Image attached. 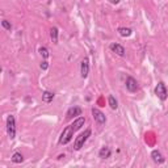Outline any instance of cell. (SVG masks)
Here are the masks:
<instances>
[{"mask_svg":"<svg viewBox=\"0 0 168 168\" xmlns=\"http://www.w3.org/2000/svg\"><path fill=\"white\" fill-rule=\"evenodd\" d=\"M84 122H86V118H84V117H79V118H76V120L74 121L71 125H68L66 129L62 131L61 137H59V143H61V145H67V143L72 139L74 133L78 131L79 129H80V127L84 125Z\"/></svg>","mask_w":168,"mask_h":168,"instance_id":"6da1fadb","label":"cell"},{"mask_svg":"<svg viewBox=\"0 0 168 168\" xmlns=\"http://www.w3.org/2000/svg\"><path fill=\"white\" fill-rule=\"evenodd\" d=\"M90 137H91V129H87L84 133H82L79 137H76L75 143H74V149H75V150H80Z\"/></svg>","mask_w":168,"mask_h":168,"instance_id":"7a4b0ae2","label":"cell"},{"mask_svg":"<svg viewBox=\"0 0 168 168\" xmlns=\"http://www.w3.org/2000/svg\"><path fill=\"white\" fill-rule=\"evenodd\" d=\"M7 133L11 139L16 138V120H14V117L12 114L8 116L7 118Z\"/></svg>","mask_w":168,"mask_h":168,"instance_id":"3957f363","label":"cell"},{"mask_svg":"<svg viewBox=\"0 0 168 168\" xmlns=\"http://www.w3.org/2000/svg\"><path fill=\"white\" fill-rule=\"evenodd\" d=\"M155 95L160 98L162 101L167 100L168 97V92H167V88H166V84L163 82H159L158 83V86L155 87Z\"/></svg>","mask_w":168,"mask_h":168,"instance_id":"277c9868","label":"cell"},{"mask_svg":"<svg viewBox=\"0 0 168 168\" xmlns=\"http://www.w3.org/2000/svg\"><path fill=\"white\" fill-rule=\"evenodd\" d=\"M92 116H93L95 121L98 123V125H104V123L106 122V118H105V116H104V113L100 112L98 109H96V108H93L92 109Z\"/></svg>","mask_w":168,"mask_h":168,"instance_id":"5b68a950","label":"cell"},{"mask_svg":"<svg viewBox=\"0 0 168 168\" xmlns=\"http://www.w3.org/2000/svg\"><path fill=\"white\" fill-rule=\"evenodd\" d=\"M126 88H127V91L133 92V93L138 91V83H137V80L133 76H127L126 78Z\"/></svg>","mask_w":168,"mask_h":168,"instance_id":"8992f818","label":"cell"},{"mask_svg":"<svg viewBox=\"0 0 168 168\" xmlns=\"http://www.w3.org/2000/svg\"><path fill=\"white\" fill-rule=\"evenodd\" d=\"M90 74V62H88V58H84L80 66V76L83 79H86Z\"/></svg>","mask_w":168,"mask_h":168,"instance_id":"52a82bcc","label":"cell"},{"mask_svg":"<svg viewBox=\"0 0 168 168\" xmlns=\"http://www.w3.org/2000/svg\"><path fill=\"white\" fill-rule=\"evenodd\" d=\"M80 114H82V108L71 106L70 109L67 110V113H66V118H67V120H71V118H74L75 116H80Z\"/></svg>","mask_w":168,"mask_h":168,"instance_id":"ba28073f","label":"cell"},{"mask_svg":"<svg viewBox=\"0 0 168 168\" xmlns=\"http://www.w3.org/2000/svg\"><path fill=\"white\" fill-rule=\"evenodd\" d=\"M110 50L113 53H116L117 55H120V57L125 55V47H123L122 45H120V43H116V42L110 43Z\"/></svg>","mask_w":168,"mask_h":168,"instance_id":"9c48e42d","label":"cell"},{"mask_svg":"<svg viewBox=\"0 0 168 168\" xmlns=\"http://www.w3.org/2000/svg\"><path fill=\"white\" fill-rule=\"evenodd\" d=\"M151 158L152 160H154L155 163H158V164H162V163H164V158H163L162 152L159 150H154L151 152Z\"/></svg>","mask_w":168,"mask_h":168,"instance_id":"30bf717a","label":"cell"},{"mask_svg":"<svg viewBox=\"0 0 168 168\" xmlns=\"http://www.w3.org/2000/svg\"><path fill=\"white\" fill-rule=\"evenodd\" d=\"M112 155V150L109 149V147H101L100 151H98V156L101 158V159H108V158H110Z\"/></svg>","mask_w":168,"mask_h":168,"instance_id":"8fae6325","label":"cell"},{"mask_svg":"<svg viewBox=\"0 0 168 168\" xmlns=\"http://www.w3.org/2000/svg\"><path fill=\"white\" fill-rule=\"evenodd\" d=\"M53 98H54V93L53 92L45 91L42 93V101L43 102H50V101H53Z\"/></svg>","mask_w":168,"mask_h":168,"instance_id":"7c38bea8","label":"cell"},{"mask_svg":"<svg viewBox=\"0 0 168 168\" xmlns=\"http://www.w3.org/2000/svg\"><path fill=\"white\" fill-rule=\"evenodd\" d=\"M118 33L121 37H130L131 36V29L130 28H118Z\"/></svg>","mask_w":168,"mask_h":168,"instance_id":"4fadbf2b","label":"cell"},{"mask_svg":"<svg viewBox=\"0 0 168 168\" xmlns=\"http://www.w3.org/2000/svg\"><path fill=\"white\" fill-rule=\"evenodd\" d=\"M24 160V156L20 154V152H14V154L12 155V162L16 163V164H20V163H22Z\"/></svg>","mask_w":168,"mask_h":168,"instance_id":"5bb4252c","label":"cell"},{"mask_svg":"<svg viewBox=\"0 0 168 168\" xmlns=\"http://www.w3.org/2000/svg\"><path fill=\"white\" fill-rule=\"evenodd\" d=\"M50 37H51L54 43H58V28L54 26L50 29Z\"/></svg>","mask_w":168,"mask_h":168,"instance_id":"9a60e30c","label":"cell"},{"mask_svg":"<svg viewBox=\"0 0 168 168\" xmlns=\"http://www.w3.org/2000/svg\"><path fill=\"white\" fill-rule=\"evenodd\" d=\"M108 101H109V105H110L112 109H117V108H118V102L114 98V96H109V97H108Z\"/></svg>","mask_w":168,"mask_h":168,"instance_id":"2e32d148","label":"cell"},{"mask_svg":"<svg viewBox=\"0 0 168 168\" xmlns=\"http://www.w3.org/2000/svg\"><path fill=\"white\" fill-rule=\"evenodd\" d=\"M39 54H41V55L43 57V58H49V50L46 47H39Z\"/></svg>","mask_w":168,"mask_h":168,"instance_id":"e0dca14e","label":"cell"},{"mask_svg":"<svg viewBox=\"0 0 168 168\" xmlns=\"http://www.w3.org/2000/svg\"><path fill=\"white\" fill-rule=\"evenodd\" d=\"M2 25H3V28H6L7 30H11V29H12V25L7 21V20H3V21H2Z\"/></svg>","mask_w":168,"mask_h":168,"instance_id":"ac0fdd59","label":"cell"},{"mask_svg":"<svg viewBox=\"0 0 168 168\" xmlns=\"http://www.w3.org/2000/svg\"><path fill=\"white\" fill-rule=\"evenodd\" d=\"M39 67H41V70L46 71L47 68H49V63H47L46 61H43V62H41V66H39Z\"/></svg>","mask_w":168,"mask_h":168,"instance_id":"d6986e66","label":"cell"},{"mask_svg":"<svg viewBox=\"0 0 168 168\" xmlns=\"http://www.w3.org/2000/svg\"><path fill=\"white\" fill-rule=\"evenodd\" d=\"M109 3H112V4H118L120 3V0H108Z\"/></svg>","mask_w":168,"mask_h":168,"instance_id":"ffe728a7","label":"cell"}]
</instances>
